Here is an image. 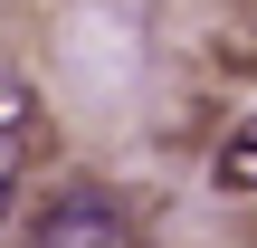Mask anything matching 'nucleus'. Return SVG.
Masks as SVG:
<instances>
[{
	"label": "nucleus",
	"mask_w": 257,
	"mask_h": 248,
	"mask_svg": "<svg viewBox=\"0 0 257 248\" xmlns=\"http://www.w3.org/2000/svg\"><path fill=\"white\" fill-rule=\"evenodd\" d=\"M210 182H219L229 201H248V191H257V115H248V124H229V143L210 153Z\"/></svg>",
	"instance_id": "7ed1b4c3"
},
{
	"label": "nucleus",
	"mask_w": 257,
	"mask_h": 248,
	"mask_svg": "<svg viewBox=\"0 0 257 248\" xmlns=\"http://www.w3.org/2000/svg\"><path fill=\"white\" fill-rule=\"evenodd\" d=\"M29 134H38V86L0 67V220L19 201V162H29Z\"/></svg>",
	"instance_id": "f257e3e1"
},
{
	"label": "nucleus",
	"mask_w": 257,
	"mask_h": 248,
	"mask_svg": "<svg viewBox=\"0 0 257 248\" xmlns=\"http://www.w3.org/2000/svg\"><path fill=\"white\" fill-rule=\"evenodd\" d=\"M29 248H143V239H134L114 210H95V201H67V210H48V220H38V239H29Z\"/></svg>",
	"instance_id": "f03ea898"
}]
</instances>
